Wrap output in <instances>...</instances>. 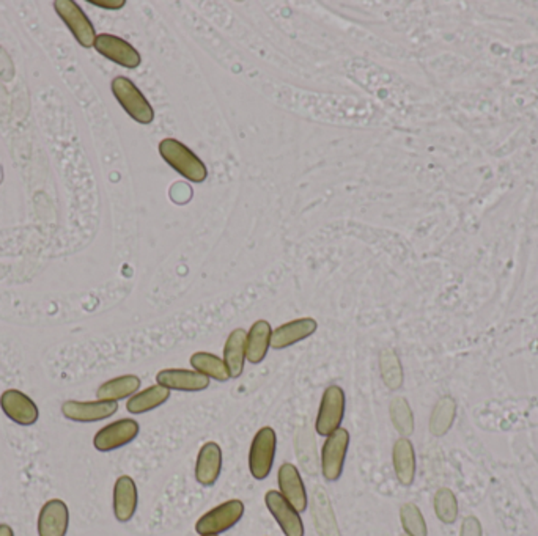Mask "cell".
I'll return each mask as SVG.
<instances>
[{
  "label": "cell",
  "instance_id": "1",
  "mask_svg": "<svg viewBox=\"0 0 538 536\" xmlns=\"http://www.w3.org/2000/svg\"><path fill=\"white\" fill-rule=\"evenodd\" d=\"M159 155L172 169L193 183H203L208 178V169L197 155L176 138H164L159 144Z\"/></svg>",
  "mask_w": 538,
  "mask_h": 536
},
{
  "label": "cell",
  "instance_id": "2",
  "mask_svg": "<svg viewBox=\"0 0 538 536\" xmlns=\"http://www.w3.org/2000/svg\"><path fill=\"white\" fill-rule=\"evenodd\" d=\"M111 88H112L113 96L119 101L120 106L125 109V112L134 121H138L140 125L153 123L155 111L131 79H128L125 76H119L113 79Z\"/></svg>",
  "mask_w": 538,
  "mask_h": 536
},
{
  "label": "cell",
  "instance_id": "3",
  "mask_svg": "<svg viewBox=\"0 0 538 536\" xmlns=\"http://www.w3.org/2000/svg\"><path fill=\"white\" fill-rule=\"evenodd\" d=\"M345 406H346V398H345L344 389L338 386L327 387L321 397L317 422H315V431L319 436H331L332 433L342 428Z\"/></svg>",
  "mask_w": 538,
  "mask_h": 536
},
{
  "label": "cell",
  "instance_id": "4",
  "mask_svg": "<svg viewBox=\"0 0 538 536\" xmlns=\"http://www.w3.org/2000/svg\"><path fill=\"white\" fill-rule=\"evenodd\" d=\"M245 516V504L241 500H229L203 514L197 524L195 532L201 536H220L238 524Z\"/></svg>",
  "mask_w": 538,
  "mask_h": 536
},
{
  "label": "cell",
  "instance_id": "5",
  "mask_svg": "<svg viewBox=\"0 0 538 536\" xmlns=\"http://www.w3.org/2000/svg\"><path fill=\"white\" fill-rule=\"evenodd\" d=\"M350 447V433L340 428L326 437L321 449V474L325 480L337 481L344 474L345 460Z\"/></svg>",
  "mask_w": 538,
  "mask_h": 536
},
{
  "label": "cell",
  "instance_id": "6",
  "mask_svg": "<svg viewBox=\"0 0 538 536\" xmlns=\"http://www.w3.org/2000/svg\"><path fill=\"white\" fill-rule=\"evenodd\" d=\"M277 437L275 431L269 426H264L257 431L249 450V470L256 480H265L274 464Z\"/></svg>",
  "mask_w": 538,
  "mask_h": 536
},
{
  "label": "cell",
  "instance_id": "7",
  "mask_svg": "<svg viewBox=\"0 0 538 536\" xmlns=\"http://www.w3.org/2000/svg\"><path fill=\"white\" fill-rule=\"evenodd\" d=\"M54 8L82 48H94L96 40L94 24L90 22L87 14L82 12L81 6L73 0H56Z\"/></svg>",
  "mask_w": 538,
  "mask_h": 536
},
{
  "label": "cell",
  "instance_id": "8",
  "mask_svg": "<svg viewBox=\"0 0 538 536\" xmlns=\"http://www.w3.org/2000/svg\"><path fill=\"white\" fill-rule=\"evenodd\" d=\"M139 431H140V426L132 418H123L119 422H113L96 433L94 439V449L106 453V451L125 447L139 436Z\"/></svg>",
  "mask_w": 538,
  "mask_h": 536
},
{
  "label": "cell",
  "instance_id": "9",
  "mask_svg": "<svg viewBox=\"0 0 538 536\" xmlns=\"http://www.w3.org/2000/svg\"><path fill=\"white\" fill-rule=\"evenodd\" d=\"M94 49L100 52L101 56L106 57L109 60L117 63L120 67L134 69L140 67L142 57L139 50L125 41L123 38L109 35V33H101L94 40Z\"/></svg>",
  "mask_w": 538,
  "mask_h": 536
},
{
  "label": "cell",
  "instance_id": "10",
  "mask_svg": "<svg viewBox=\"0 0 538 536\" xmlns=\"http://www.w3.org/2000/svg\"><path fill=\"white\" fill-rule=\"evenodd\" d=\"M265 504L269 513L273 514L275 523L279 524L285 536H304V523L300 519V513L296 512L287 500L277 491H268L265 496Z\"/></svg>",
  "mask_w": 538,
  "mask_h": 536
},
{
  "label": "cell",
  "instance_id": "11",
  "mask_svg": "<svg viewBox=\"0 0 538 536\" xmlns=\"http://www.w3.org/2000/svg\"><path fill=\"white\" fill-rule=\"evenodd\" d=\"M119 411V405L113 401H65L62 405V414L71 422H100L104 418L112 417Z\"/></svg>",
  "mask_w": 538,
  "mask_h": 536
},
{
  "label": "cell",
  "instance_id": "12",
  "mask_svg": "<svg viewBox=\"0 0 538 536\" xmlns=\"http://www.w3.org/2000/svg\"><path fill=\"white\" fill-rule=\"evenodd\" d=\"M0 407H2V411L5 412L6 417L22 426L37 424L38 415H40L37 405L25 393L14 390V389L2 393Z\"/></svg>",
  "mask_w": 538,
  "mask_h": 536
},
{
  "label": "cell",
  "instance_id": "13",
  "mask_svg": "<svg viewBox=\"0 0 538 536\" xmlns=\"http://www.w3.org/2000/svg\"><path fill=\"white\" fill-rule=\"evenodd\" d=\"M157 382L169 390L188 393L203 392L210 387V378L207 376L195 370H180V368H169L159 371Z\"/></svg>",
  "mask_w": 538,
  "mask_h": 536
},
{
  "label": "cell",
  "instance_id": "14",
  "mask_svg": "<svg viewBox=\"0 0 538 536\" xmlns=\"http://www.w3.org/2000/svg\"><path fill=\"white\" fill-rule=\"evenodd\" d=\"M277 483H279L282 497L287 500L296 512H306L307 504H309L306 487L300 478V470L294 468L293 464H290V462L282 464L279 474H277Z\"/></svg>",
  "mask_w": 538,
  "mask_h": 536
},
{
  "label": "cell",
  "instance_id": "15",
  "mask_svg": "<svg viewBox=\"0 0 538 536\" xmlns=\"http://www.w3.org/2000/svg\"><path fill=\"white\" fill-rule=\"evenodd\" d=\"M68 506L62 500H49L44 504L38 516V535L65 536L68 531Z\"/></svg>",
  "mask_w": 538,
  "mask_h": 536
},
{
  "label": "cell",
  "instance_id": "16",
  "mask_svg": "<svg viewBox=\"0 0 538 536\" xmlns=\"http://www.w3.org/2000/svg\"><path fill=\"white\" fill-rule=\"evenodd\" d=\"M317 329H318V323L313 318H300L285 323L273 331L271 348L285 350L288 346H293L310 337Z\"/></svg>",
  "mask_w": 538,
  "mask_h": 536
},
{
  "label": "cell",
  "instance_id": "17",
  "mask_svg": "<svg viewBox=\"0 0 538 536\" xmlns=\"http://www.w3.org/2000/svg\"><path fill=\"white\" fill-rule=\"evenodd\" d=\"M138 487L131 477L123 475L113 487V514L119 523H128L138 510Z\"/></svg>",
  "mask_w": 538,
  "mask_h": 536
},
{
  "label": "cell",
  "instance_id": "18",
  "mask_svg": "<svg viewBox=\"0 0 538 536\" xmlns=\"http://www.w3.org/2000/svg\"><path fill=\"white\" fill-rule=\"evenodd\" d=\"M222 470V450L220 443L207 442L202 447L195 462V480L202 487H213Z\"/></svg>",
  "mask_w": 538,
  "mask_h": 536
},
{
  "label": "cell",
  "instance_id": "19",
  "mask_svg": "<svg viewBox=\"0 0 538 536\" xmlns=\"http://www.w3.org/2000/svg\"><path fill=\"white\" fill-rule=\"evenodd\" d=\"M392 461L397 478L403 487L413 485L416 477V453L411 441L408 437H401L394 443Z\"/></svg>",
  "mask_w": 538,
  "mask_h": 536
},
{
  "label": "cell",
  "instance_id": "20",
  "mask_svg": "<svg viewBox=\"0 0 538 536\" xmlns=\"http://www.w3.org/2000/svg\"><path fill=\"white\" fill-rule=\"evenodd\" d=\"M271 337H273V329L268 321L258 319L257 323H254L246 338V361L251 362L254 365L264 362L271 346Z\"/></svg>",
  "mask_w": 538,
  "mask_h": 536
},
{
  "label": "cell",
  "instance_id": "21",
  "mask_svg": "<svg viewBox=\"0 0 538 536\" xmlns=\"http://www.w3.org/2000/svg\"><path fill=\"white\" fill-rule=\"evenodd\" d=\"M246 338H247V332L245 329H235L227 338L224 346V362L230 378H239L245 371Z\"/></svg>",
  "mask_w": 538,
  "mask_h": 536
},
{
  "label": "cell",
  "instance_id": "22",
  "mask_svg": "<svg viewBox=\"0 0 538 536\" xmlns=\"http://www.w3.org/2000/svg\"><path fill=\"white\" fill-rule=\"evenodd\" d=\"M140 380L134 374H125L115 380H107L103 386H100L96 397L100 401H113L117 403L120 399L128 398L139 392L140 389Z\"/></svg>",
  "mask_w": 538,
  "mask_h": 536
},
{
  "label": "cell",
  "instance_id": "23",
  "mask_svg": "<svg viewBox=\"0 0 538 536\" xmlns=\"http://www.w3.org/2000/svg\"><path fill=\"white\" fill-rule=\"evenodd\" d=\"M169 398V389L157 384V386L148 387V389H145L142 392L132 395L130 401H128V405H126V409H128L130 414L139 415V414H145V412L157 409V407L163 406Z\"/></svg>",
  "mask_w": 538,
  "mask_h": 536
},
{
  "label": "cell",
  "instance_id": "24",
  "mask_svg": "<svg viewBox=\"0 0 538 536\" xmlns=\"http://www.w3.org/2000/svg\"><path fill=\"white\" fill-rule=\"evenodd\" d=\"M191 365L195 371L207 376L210 380H220V382H227L230 380V373L227 370L224 359H220L211 353H203V351L195 353L191 356Z\"/></svg>",
  "mask_w": 538,
  "mask_h": 536
},
{
  "label": "cell",
  "instance_id": "25",
  "mask_svg": "<svg viewBox=\"0 0 538 536\" xmlns=\"http://www.w3.org/2000/svg\"><path fill=\"white\" fill-rule=\"evenodd\" d=\"M455 415H457L455 399L451 397L439 399L433 409L432 418H430V431H432L433 436L441 437L447 434L453 424Z\"/></svg>",
  "mask_w": 538,
  "mask_h": 536
},
{
  "label": "cell",
  "instance_id": "26",
  "mask_svg": "<svg viewBox=\"0 0 538 536\" xmlns=\"http://www.w3.org/2000/svg\"><path fill=\"white\" fill-rule=\"evenodd\" d=\"M389 411L395 430L399 431L403 437L411 436L414 433V414L407 399L403 397L392 399Z\"/></svg>",
  "mask_w": 538,
  "mask_h": 536
},
{
  "label": "cell",
  "instance_id": "27",
  "mask_svg": "<svg viewBox=\"0 0 538 536\" xmlns=\"http://www.w3.org/2000/svg\"><path fill=\"white\" fill-rule=\"evenodd\" d=\"M380 367H381V378L386 387L390 390L400 389L403 384V370L397 354L392 351H382L380 356Z\"/></svg>",
  "mask_w": 538,
  "mask_h": 536
},
{
  "label": "cell",
  "instance_id": "28",
  "mask_svg": "<svg viewBox=\"0 0 538 536\" xmlns=\"http://www.w3.org/2000/svg\"><path fill=\"white\" fill-rule=\"evenodd\" d=\"M435 512L444 524H453L458 516V502L451 489H439L435 496Z\"/></svg>",
  "mask_w": 538,
  "mask_h": 536
},
{
  "label": "cell",
  "instance_id": "29",
  "mask_svg": "<svg viewBox=\"0 0 538 536\" xmlns=\"http://www.w3.org/2000/svg\"><path fill=\"white\" fill-rule=\"evenodd\" d=\"M315 514H317V523H318V531L321 529L323 535L338 536L336 523H334V514L331 512L329 500L326 497L323 489H318L315 494Z\"/></svg>",
  "mask_w": 538,
  "mask_h": 536
},
{
  "label": "cell",
  "instance_id": "30",
  "mask_svg": "<svg viewBox=\"0 0 538 536\" xmlns=\"http://www.w3.org/2000/svg\"><path fill=\"white\" fill-rule=\"evenodd\" d=\"M401 525L409 536H426V523L419 508L414 504H407L400 510Z\"/></svg>",
  "mask_w": 538,
  "mask_h": 536
},
{
  "label": "cell",
  "instance_id": "31",
  "mask_svg": "<svg viewBox=\"0 0 538 536\" xmlns=\"http://www.w3.org/2000/svg\"><path fill=\"white\" fill-rule=\"evenodd\" d=\"M462 536H482V525L479 523V519L470 518L464 519L463 525H462Z\"/></svg>",
  "mask_w": 538,
  "mask_h": 536
},
{
  "label": "cell",
  "instance_id": "32",
  "mask_svg": "<svg viewBox=\"0 0 538 536\" xmlns=\"http://www.w3.org/2000/svg\"><path fill=\"white\" fill-rule=\"evenodd\" d=\"M90 4L106 10H120L125 6V0H90Z\"/></svg>",
  "mask_w": 538,
  "mask_h": 536
},
{
  "label": "cell",
  "instance_id": "33",
  "mask_svg": "<svg viewBox=\"0 0 538 536\" xmlns=\"http://www.w3.org/2000/svg\"><path fill=\"white\" fill-rule=\"evenodd\" d=\"M0 536H14L12 527L6 524H0Z\"/></svg>",
  "mask_w": 538,
  "mask_h": 536
},
{
  "label": "cell",
  "instance_id": "34",
  "mask_svg": "<svg viewBox=\"0 0 538 536\" xmlns=\"http://www.w3.org/2000/svg\"><path fill=\"white\" fill-rule=\"evenodd\" d=\"M401 536H409V535H407V533H405V535H401Z\"/></svg>",
  "mask_w": 538,
  "mask_h": 536
},
{
  "label": "cell",
  "instance_id": "35",
  "mask_svg": "<svg viewBox=\"0 0 538 536\" xmlns=\"http://www.w3.org/2000/svg\"><path fill=\"white\" fill-rule=\"evenodd\" d=\"M207 536H213V535H207Z\"/></svg>",
  "mask_w": 538,
  "mask_h": 536
}]
</instances>
